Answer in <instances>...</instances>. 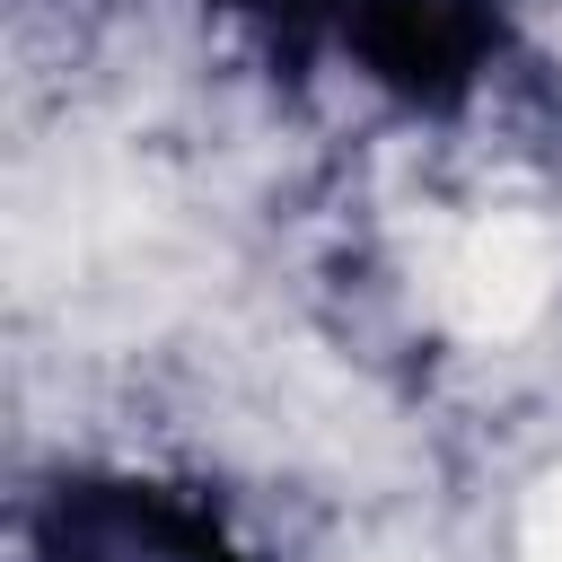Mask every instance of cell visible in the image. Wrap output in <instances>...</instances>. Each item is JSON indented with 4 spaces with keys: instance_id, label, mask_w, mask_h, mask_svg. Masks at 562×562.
<instances>
[{
    "instance_id": "1",
    "label": "cell",
    "mask_w": 562,
    "mask_h": 562,
    "mask_svg": "<svg viewBox=\"0 0 562 562\" xmlns=\"http://www.w3.org/2000/svg\"><path fill=\"white\" fill-rule=\"evenodd\" d=\"M70 562H228L211 518H184L140 492L70 501Z\"/></svg>"
}]
</instances>
